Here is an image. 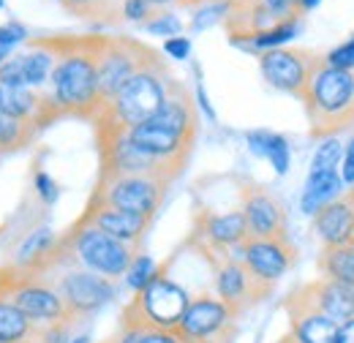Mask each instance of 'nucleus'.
Returning a JSON list of instances; mask_svg holds the SVG:
<instances>
[{
	"label": "nucleus",
	"instance_id": "1",
	"mask_svg": "<svg viewBox=\"0 0 354 343\" xmlns=\"http://www.w3.org/2000/svg\"><path fill=\"white\" fill-rule=\"evenodd\" d=\"M104 39L106 36H41L55 55L46 90L63 118L93 120L101 109L98 55Z\"/></svg>",
	"mask_w": 354,
	"mask_h": 343
},
{
	"label": "nucleus",
	"instance_id": "2",
	"mask_svg": "<svg viewBox=\"0 0 354 343\" xmlns=\"http://www.w3.org/2000/svg\"><path fill=\"white\" fill-rule=\"evenodd\" d=\"M175 80L177 77L169 71V66L164 60H156L147 68H142L139 74H133L131 80L118 90V95H112L106 104H101V109L90 120L93 131H95V142L129 133L131 129L142 126L145 120H150L164 106Z\"/></svg>",
	"mask_w": 354,
	"mask_h": 343
},
{
	"label": "nucleus",
	"instance_id": "3",
	"mask_svg": "<svg viewBox=\"0 0 354 343\" xmlns=\"http://www.w3.org/2000/svg\"><path fill=\"white\" fill-rule=\"evenodd\" d=\"M139 251L142 248L120 243V240L98 232L95 226L74 223L66 234H57V243H55L41 272H46L52 264H77L101 278L120 281V278H126V272H129L133 259L139 257Z\"/></svg>",
	"mask_w": 354,
	"mask_h": 343
},
{
	"label": "nucleus",
	"instance_id": "4",
	"mask_svg": "<svg viewBox=\"0 0 354 343\" xmlns=\"http://www.w3.org/2000/svg\"><path fill=\"white\" fill-rule=\"evenodd\" d=\"M308 133L319 142L354 129V68H333L322 63L303 93Z\"/></svg>",
	"mask_w": 354,
	"mask_h": 343
},
{
	"label": "nucleus",
	"instance_id": "5",
	"mask_svg": "<svg viewBox=\"0 0 354 343\" xmlns=\"http://www.w3.org/2000/svg\"><path fill=\"white\" fill-rule=\"evenodd\" d=\"M0 295L8 297L39 327H49V324H71L74 327L77 324V319L66 308L57 289L41 272L19 270L17 264L0 267Z\"/></svg>",
	"mask_w": 354,
	"mask_h": 343
},
{
	"label": "nucleus",
	"instance_id": "6",
	"mask_svg": "<svg viewBox=\"0 0 354 343\" xmlns=\"http://www.w3.org/2000/svg\"><path fill=\"white\" fill-rule=\"evenodd\" d=\"M188 300H191V295L175 278H169L167 264H161L156 278L145 289H139L133 295V300L123 308V319H133V322L161 327V330H177V324L188 308Z\"/></svg>",
	"mask_w": 354,
	"mask_h": 343
},
{
	"label": "nucleus",
	"instance_id": "7",
	"mask_svg": "<svg viewBox=\"0 0 354 343\" xmlns=\"http://www.w3.org/2000/svg\"><path fill=\"white\" fill-rule=\"evenodd\" d=\"M41 275L49 278V284L57 289V295L63 297L66 308L77 322L93 316L95 310H101L106 302L118 297V281L101 278L77 264H52Z\"/></svg>",
	"mask_w": 354,
	"mask_h": 343
},
{
	"label": "nucleus",
	"instance_id": "8",
	"mask_svg": "<svg viewBox=\"0 0 354 343\" xmlns=\"http://www.w3.org/2000/svg\"><path fill=\"white\" fill-rule=\"evenodd\" d=\"M161 60V52L147 46L139 39L131 36H106L101 55H98V93H101V104H106L112 95H118V90L131 80L133 74H139L142 68H147L150 63Z\"/></svg>",
	"mask_w": 354,
	"mask_h": 343
},
{
	"label": "nucleus",
	"instance_id": "9",
	"mask_svg": "<svg viewBox=\"0 0 354 343\" xmlns=\"http://www.w3.org/2000/svg\"><path fill=\"white\" fill-rule=\"evenodd\" d=\"M169 188H172L169 180L147 177V174L104 177V180H95V188H93L90 199L156 221V215L161 210V205H164Z\"/></svg>",
	"mask_w": 354,
	"mask_h": 343
},
{
	"label": "nucleus",
	"instance_id": "10",
	"mask_svg": "<svg viewBox=\"0 0 354 343\" xmlns=\"http://www.w3.org/2000/svg\"><path fill=\"white\" fill-rule=\"evenodd\" d=\"M237 316L213 292H199L188 300V308L177 324L183 343H232L237 335Z\"/></svg>",
	"mask_w": 354,
	"mask_h": 343
},
{
	"label": "nucleus",
	"instance_id": "11",
	"mask_svg": "<svg viewBox=\"0 0 354 343\" xmlns=\"http://www.w3.org/2000/svg\"><path fill=\"white\" fill-rule=\"evenodd\" d=\"M259 71L265 82L281 93H289L295 98H303L313 71L324 63V55L308 46H275L257 55Z\"/></svg>",
	"mask_w": 354,
	"mask_h": 343
},
{
	"label": "nucleus",
	"instance_id": "12",
	"mask_svg": "<svg viewBox=\"0 0 354 343\" xmlns=\"http://www.w3.org/2000/svg\"><path fill=\"white\" fill-rule=\"evenodd\" d=\"M248 240V226L245 218L237 210L229 213H216V210H196L194 213V226H191V237L188 245L207 257H226L232 254L237 245H243Z\"/></svg>",
	"mask_w": 354,
	"mask_h": 343
},
{
	"label": "nucleus",
	"instance_id": "13",
	"mask_svg": "<svg viewBox=\"0 0 354 343\" xmlns=\"http://www.w3.org/2000/svg\"><path fill=\"white\" fill-rule=\"evenodd\" d=\"M232 257L240 259L243 267L267 289H275V284L295 267L297 245L292 237H248L243 245L232 251Z\"/></svg>",
	"mask_w": 354,
	"mask_h": 343
},
{
	"label": "nucleus",
	"instance_id": "14",
	"mask_svg": "<svg viewBox=\"0 0 354 343\" xmlns=\"http://www.w3.org/2000/svg\"><path fill=\"white\" fill-rule=\"evenodd\" d=\"M98 145V180L104 177H126V174H147V177H161L175 183L177 174L169 167H164L158 158L136 147L126 133L101 139Z\"/></svg>",
	"mask_w": 354,
	"mask_h": 343
},
{
	"label": "nucleus",
	"instance_id": "15",
	"mask_svg": "<svg viewBox=\"0 0 354 343\" xmlns=\"http://www.w3.org/2000/svg\"><path fill=\"white\" fill-rule=\"evenodd\" d=\"M207 264L213 270V295L223 300L234 313H243L254 305H259L272 295V289L262 286L245 267L240 259L232 254L226 257H207Z\"/></svg>",
	"mask_w": 354,
	"mask_h": 343
},
{
	"label": "nucleus",
	"instance_id": "16",
	"mask_svg": "<svg viewBox=\"0 0 354 343\" xmlns=\"http://www.w3.org/2000/svg\"><path fill=\"white\" fill-rule=\"evenodd\" d=\"M240 213L245 218L248 237H286L289 215L286 205L267 188L254 180L240 183Z\"/></svg>",
	"mask_w": 354,
	"mask_h": 343
},
{
	"label": "nucleus",
	"instance_id": "17",
	"mask_svg": "<svg viewBox=\"0 0 354 343\" xmlns=\"http://www.w3.org/2000/svg\"><path fill=\"white\" fill-rule=\"evenodd\" d=\"M0 112L30 126L36 133L46 131L55 120H60V109L55 106L49 90H36L28 85H11L0 80Z\"/></svg>",
	"mask_w": 354,
	"mask_h": 343
},
{
	"label": "nucleus",
	"instance_id": "18",
	"mask_svg": "<svg viewBox=\"0 0 354 343\" xmlns=\"http://www.w3.org/2000/svg\"><path fill=\"white\" fill-rule=\"evenodd\" d=\"M77 223H85V226H95L98 232L120 240V243H129L142 248L150 226H153V218H145V215L129 213V210H120V207H112V205H104V202H95L88 199L82 215L77 218Z\"/></svg>",
	"mask_w": 354,
	"mask_h": 343
},
{
	"label": "nucleus",
	"instance_id": "19",
	"mask_svg": "<svg viewBox=\"0 0 354 343\" xmlns=\"http://www.w3.org/2000/svg\"><path fill=\"white\" fill-rule=\"evenodd\" d=\"M55 55L41 39H28V46L17 55H11L0 66V80L11 85H28L36 90H46L49 77H52Z\"/></svg>",
	"mask_w": 354,
	"mask_h": 343
},
{
	"label": "nucleus",
	"instance_id": "20",
	"mask_svg": "<svg viewBox=\"0 0 354 343\" xmlns=\"http://www.w3.org/2000/svg\"><path fill=\"white\" fill-rule=\"evenodd\" d=\"M283 310L289 316V338L295 343H335L338 322L316 310L297 289L283 300Z\"/></svg>",
	"mask_w": 354,
	"mask_h": 343
},
{
	"label": "nucleus",
	"instance_id": "21",
	"mask_svg": "<svg viewBox=\"0 0 354 343\" xmlns=\"http://www.w3.org/2000/svg\"><path fill=\"white\" fill-rule=\"evenodd\" d=\"M313 232L322 248L349 245L354 237V188H346L335 202L313 215Z\"/></svg>",
	"mask_w": 354,
	"mask_h": 343
},
{
	"label": "nucleus",
	"instance_id": "22",
	"mask_svg": "<svg viewBox=\"0 0 354 343\" xmlns=\"http://www.w3.org/2000/svg\"><path fill=\"white\" fill-rule=\"evenodd\" d=\"M306 300L322 310L324 316H330L333 322H349L354 319V289L352 286H344V284H335V281H324V278H316L310 284H303L297 289Z\"/></svg>",
	"mask_w": 354,
	"mask_h": 343
},
{
	"label": "nucleus",
	"instance_id": "23",
	"mask_svg": "<svg viewBox=\"0 0 354 343\" xmlns=\"http://www.w3.org/2000/svg\"><path fill=\"white\" fill-rule=\"evenodd\" d=\"M344 191H346V185H344V180H341L338 172L308 174L306 188H303V194H300V210L313 218L319 210H324L330 202H335Z\"/></svg>",
	"mask_w": 354,
	"mask_h": 343
},
{
	"label": "nucleus",
	"instance_id": "24",
	"mask_svg": "<svg viewBox=\"0 0 354 343\" xmlns=\"http://www.w3.org/2000/svg\"><path fill=\"white\" fill-rule=\"evenodd\" d=\"M0 343H41V327L0 295Z\"/></svg>",
	"mask_w": 354,
	"mask_h": 343
},
{
	"label": "nucleus",
	"instance_id": "25",
	"mask_svg": "<svg viewBox=\"0 0 354 343\" xmlns=\"http://www.w3.org/2000/svg\"><path fill=\"white\" fill-rule=\"evenodd\" d=\"M245 142L251 147L254 156H262L270 161V167L275 169V174H286L289 172V164H292V150H289V142L286 136L275 133V131H248L245 133Z\"/></svg>",
	"mask_w": 354,
	"mask_h": 343
},
{
	"label": "nucleus",
	"instance_id": "26",
	"mask_svg": "<svg viewBox=\"0 0 354 343\" xmlns=\"http://www.w3.org/2000/svg\"><path fill=\"white\" fill-rule=\"evenodd\" d=\"M71 17L93 25H120L123 0H57Z\"/></svg>",
	"mask_w": 354,
	"mask_h": 343
},
{
	"label": "nucleus",
	"instance_id": "27",
	"mask_svg": "<svg viewBox=\"0 0 354 343\" xmlns=\"http://www.w3.org/2000/svg\"><path fill=\"white\" fill-rule=\"evenodd\" d=\"M319 278L335 281L354 289V245H338V248H322L319 254Z\"/></svg>",
	"mask_w": 354,
	"mask_h": 343
},
{
	"label": "nucleus",
	"instance_id": "28",
	"mask_svg": "<svg viewBox=\"0 0 354 343\" xmlns=\"http://www.w3.org/2000/svg\"><path fill=\"white\" fill-rule=\"evenodd\" d=\"M118 343H183L177 330H161V327H150L133 319L120 316V330H118Z\"/></svg>",
	"mask_w": 354,
	"mask_h": 343
},
{
	"label": "nucleus",
	"instance_id": "29",
	"mask_svg": "<svg viewBox=\"0 0 354 343\" xmlns=\"http://www.w3.org/2000/svg\"><path fill=\"white\" fill-rule=\"evenodd\" d=\"M36 131L8 115L0 112V156H8V153H19L25 147H30L36 142Z\"/></svg>",
	"mask_w": 354,
	"mask_h": 343
},
{
	"label": "nucleus",
	"instance_id": "30",
	"mask_svg": "<svg viewBox=\"0 0 354 343\" xmlns=\"http://www.w3.org/2000/svg\"><path fill=\"white\" fill-rule=\"evenodd\" d=\"M341 158H344V142H341V136L319 139V147H316V153H313V158H310L308 174L338 172L341 169Z\"/></svg>",
	"mask_w": 354,
	"mask_h": 343
},
{
	"label": "nucleus",
	"instance_id": "31",
	"mask_svg": "<svg viewBox=\"0 0 354 343\" xmlns=\"http://www.w3.org/2000/svg\"><path fill=\"white\" fill-rule=\"evenodd\" d=\"M297 28H300V19H292V22L275 25V28H270V30H265V33L254 36L251 41L243 46V49H248V52H257V55H259V52L275 49V46H286V44L297 36Z\"/></svg>",
	"mask_w": 354,
	"mask_h": 343
},
{
	"label": "nucleus",
	"instance_id": "32",
	"mask_svg": "<svg viewBox=\"0 0 354 343\" xmlns=\"http://www.w3.org/2000/svg\"><path fill=\"white\" fill-rule=\"evenodd\" d=\"M158 267H161V264H156V259L147 257L145 251H139V257L131 261V267H129V272H126V278H123V281H126V286L136 295L139 289H145V286L156 278Z\"/></svg>",
	"mask_w": 354,
	"mask_h": 343
},
{
	"label": "nucleus",
	"instance_id": "33",
	"mask_svg": "<svg viewBox=\"0 0 354 343\" xmlns=\"http://www.w3.org/2000/svg\"><path fill=\"white\" fill-rule=\"evenodd\" d=\"M147 33H156V36H164V39H172V36H180L183 30V22L177 19L169 8H158L145 25H142Z\"/></svg>",
	"mask_w": 354,
	"mask_h": 343
},
{
	"label": "nucleus",
	"instance_id": "34",
	"mask_svg": "<svg viewBox=\"0 0 354 343\" xmlns=\"http://www.w3.org/2000/svg\"><path fill=\"white\" fill-rule=\"evenodd\" d=\"M22 41H28V28L22 22L11 19L6 25H0V66L11 57V49Z\"/></svg>",
	"mask_w": 354,
	"mask_h": 343
},
{
	"label": "nucleus",
	"instance_id": "35",
	"mask_svg": "<svg viewBox=\"0 0 354 343\" xmlns=\"http://www.w3.org/2000/svg\"><path fill=\"white\" fill-rule=\"evenodd\" d=\"M158 8L150 6L147 0H123V8H120V17L123 22H136V25H145Z\"/></svg>",
	"mask_w": 354,
	"mask_h": 343
},
{
	"label": "nucleus",
	"instance_id": "36",
	"mask_svg": "<svg viewBox=\"0 0 354 343\" xmlns=\"http://www.w3.org/2000/svg\"><path fill=\"white\" fill-rule=\"evenodd\" d=\"M324 63L333 68H354V36L349 41L338 44L335 49H330L324 55Z\"/></svg>",
	"mask_w": 354,
	"mask_h": 343
},
{
	"label": "nucleus",
	"instance_id": "37",
	"mask_svg": "<svg viewBox=\"0 0 354 343\" xmlns=\"http://www.w3.org/2000/svg\"><path fill=\"white\" fill-rule=\"evenodd\" d=\"M33 185H36L39 196L44 199V205H52V202L57 199V194H60L57 183H55V180H52L44 169H36V174H33Z\"/></svg>",
	"mask_w": 354,
	"mask_h": 343
},
{
	"label": "nucleus",
	"instance_id": "38",
	"mask_svg": "<svg viewBox=\"0 0 354 343\" xmlns=\"http://www.w3.org/2000/svg\"><path fill=\"white\" fill-rule=\"evenodd\" d=\"M341 180H344V185L346 188H352L354 185V136L344 145V158H341Z\"/></svg>",
	"mask_w": 354,
	"mask_h": 343
},
{
	"label": "nucleus",
	"instance_id": "39",
	"mask_svg": "<svg viewBox=\"0 0 354 343\" xmlns=\"http://www.w3.org/2000/svg\"><path fill=\"white\" fill-rule=\"evenodd\" d=\"M164 52L172 57V60H185L191 55V39L185 36H172L164 41Z\"/></svg>",
	"mask_w": 354,
	"mask_h": 343
},
{
	"label": "nucleus",
	"instance_id": "40",
	"mask_svg": "<svg viewBox=\"0 0 354 343\" xmlns=\"http://www.w3.org/2000/svg\"><path fill=\"white\" fill-rule=\"evenodd\" d=\"M335 343H354V319H349V322H341V324H338Z\"/></svg>",
	"mask_w": 354,
	"mask_h": 343
},
{
	"label": "nucleus",
	"instance_id": "41",
	"mask_svg": "<svg viewBox=\"0 0 354 343\" xmlns=\"http://www.w3.org/2000/svg\"><path fill=\"white\" fill-rule=\"evenodd\" d=\"M150 6H156V8H169V6H180V0H147Z\"/></svg>",
	"mask_w": 354,
	"mask_h": 343
},
{
	"label": "nucleus",
	"instance_id": "42",
	"mask_svg": "<svg viewBox=\"0 0 354 343\" xmlns=\"http://www.w3.org/2000/svg\"><path fill=\"white\" fill-rule=\"evenodd\" d=\"M322 0H300V8H303V14H308L313 6H319Z\"/></svg>",
	"mask_w": 354,
	"mask_h": 343
},
{
	"label": "nucleus",
	"instance_id": "43",
	"mask_svg": "<svg viewBox=\"0 0 354 343\" xmlns=\"http://www.w3.org/2000/svg\"><path fill=\"white\" fill-rule=\"evenodd\" d=\"M180 6L183 8H199V6H205V0H180Z\"/></svg>",
	"mask_w": 354,
	"mask_h": 343
},
{
	"label": "nucleus",
	"instance_id": "44",
	"mask_svg": "<svg viewBox=\"0 0 354 343\" xmlns=\"http://www.w3.org/2000/svg\"><path fill=\"white\" fill-rule=\"evenodd\" d=\"M205 3H221V6H240V3H248V0H205Z\"/></svg>",
	"mask_w": 354,
	"mask_h": 343
},
{
	"label": "nucleus",
	"instance_id": "45",
	"mask_svg": "<svg viewBox=\"0 0 354 343\" xmlns=\"http://www.w3.org/2000/svg\"><path fill=\"white\" fill-rule=\"evenodd\" d=\"M68 343H93V341H90L88 335H77V338H71Z\"/></svg>",
	"mask_w": 354,
	"mask_h": 343
},
{
	"label": "nucleus",
	"instance_id": "46",
	"mask_svg": "<svg viewBox=\"0 0 354 343\" xmlns=\"http://www.w3.org/2000/svg\"><path fill=\"white\" fill-rule=\"evenodd\" d=\"M275 343H295V341H292V338H289V335H283V338H281V341H275Z\"/></svg>",
	"mask_w": 354,
	"mask_h": 343
},
{
	"label": "nucleus",
	"instance_id": "47",
	"mask_svg": "<svg viewBox=\"0 0 354 343\" xmlns=\"http://www.w3.org/2000/svg\"><path fill=\"white\" fill-rule=\"evenodd\" d=\"M106 343H118V338H112V341H106Z\"/></svg>",
	"mask_w": 354,
	"mask_h": 343
},
{
	"label": "nucleus",
	"instance_id": "48",
	"mask_svg": "<svg viewBox=\"0 0 354 343\" xmlns=\"http://www.w3.org/2000/svg\"><path fill=\"white\" fill-rule=\"evenodd\" d=\"M349 245H354V237H352V243H349Z\"/></svg>",
	"mask_w": 354,
	"mask_h": 343
},
{
	"label": "nucleus",
	"instance_id": "49",
	"mask_svg": "<svg viewBox=\"0 0 354 343\" xmlns=\"http://www.w3.org/2000/svg\"><path fill=\"white\" fill-rule=\"evenodd\" d=\"M0 6H3V0H0Z\"/></svg>",
	"mask_w": 354,
	"mask_h": 343
}]
</instances>
